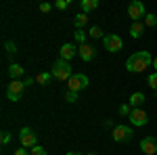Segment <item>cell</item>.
I'll list each match as a JSON object with an SVG mask.
<instances>
[{"label":"cell","mask_w":157,"mask_h":155,"mask_svg":"<svg viewBox=\"0 0 157 155\" xmlns=\"http://www.w3.org/2000/svg\"><path fill=\"white\" fill-rule=\"evenodd\" d=\"M149 65H153V57L149 55V50H138L126 61V69L130 73H143Z\"/></svg>","instance_id":"obj_1"},{"label":"cell","mask_w":157,"mask_h":155,"mask_svg":"<svg viewBox=\"0 0 157 155\" xmlns=\"http://www.w3.org/2000/svg\"><path fill=\"white\" fill-rule=\"evenodd\" d=\"M50 73H52V78H57L59 82H69V78H71V65H69V61H55V65H52V69H50Z\"/></svg>","instance_id":"obj_2"},{"label":"cell","mask_w":157,"mask_h":155,"mask_svg":"<svg viewBox=\"0 0 157 155\" xmlns=\"http://www.w3.org/2000/svg\"><path fill=\"white\" fill-rule=\"evenodd\" d=\"M23 88H25L23 80H13V82L6 86V99H9V101H13V103H17V101L21 99Z\"/></svg>","instance_id":"obj_3"},{"label":"cell","mask_w":157,"mask_h":155,"mask_svg":"<svg viewBox=\"0 0 157 155\" xmlns=\"http://www.w3.org/2000/svg\"><path fill=\"white\" fill-rule=\"evenodd\" d=\"M84 88H88V78H86L84 73H73L71 78H69V82H67V90L80 92Z\"/></svg>","instance_id":"obj_4"},{"label":"cell","mask_w":157,"mask_h":155,"mask_svg":"<svg viewBox=\"0 0 157 155\" xmlns=\"http://www.w3.org/2000/svg\"><path fill=\"white\" fill-rule=\"evenodd\" d=\"M19 141H21V147H25V149H34L38 145V138H36V134H34L32 128H21Z\"/></svg>","instance_id":"obj_5"},{"label":"cell","mask_w":157,"mask_h":155,"mask_svg":"<svg viewBox=\"0 0 157 155\" xmlns=\"http://www.w3.org/2000/svg\"><path fill=\"white\" fill-rule=\"evenodd\" d=\"M103 44H105V50H109V52H120L124 46V40L117 34H109L103 38Z\"/></svg>","instance_id":"obj_6"},{"label":"cell","mask_w":157,"mask_h":155,"mask_svg":"<svg viewBox=\"0 0 157 155\" xmlns=\"http://www.w3.org/2000/svg\"><path fill=\"white\" fill-rule=\"evenodd\" d=\"M132 134H134V132H132L130 126H115L113 132H111V136H113L115 143H126V141H130Z\"/></svg>","instance_id":"obj_7"},{"label":"cell","mask_w":157,"mask_h":155,"mask_svg":"<svg viewBox=\"0 0 157 155\" xmlns=\"http://www.w3.org/2000/svg\"><path fill=\"white\" fill-rule=\"evenodd\" d=\"M128 17H130L132 21H140L143 17H147L145 15V4L138 2V0L130 2V6H128Z\"/></svg>","instance_id":"obj_8"},{"label":"cell","mask_w":157,"mask_h":155,"mask_svg":"<svg viewBox=\"0 0 157 155\" xmlns=\"http://www.w3.org/2000/svg\"><path fill=\"white\" fill-rule=\"evenodd\" d=\"M140 149H143V153H147V155H155L157 153V138L145 136V138L140 141Z\"/></svg>","instance_id":"obj_9"},{"label":"cell","mask_w":157,"mask_h":155,"mask_svg":"<svg viewBox=\"0 0 157 155\" xmlns=\"http://www.w3.org/2000/svg\"><path fill=\"white\" fill-rule=\"evenodd\" d=\"M147 122H149L147 111H143V109H132V113H130V124H134V126H145Z\"/></svg>","instance_id":"obj_10"},{"label":"cell","mask_w":157,"mask_h":155,"mask_svg":"<svg viewBox=\"0 0 157 155\" xmlns=\"http://www.w3.org/2000/svg\"><path fill=\"white\" fill-rule=\"evenodd\" d=\"M78 55H80V59H82V61H92V59H94V55H97V50L90 46V44H80Z\"/></svg>","instance_id":"obj_11"},{"label":"cell","mask_w":157,"mask_h":155,"mask_svg":"<svg viewBox=\"0 0 157 155\" xmlns=\"http://www.w3.org/2000/svg\"><path fill=\"white\" fill-rule=\"evenodd\" d=\"M59 55H61V59L63 61H71L75 55H78V48L73 46V44H63L59 50Z\"/></svg>","instance_id":"obj_12"},{"label":"cell","mask_w":157,"mask_h":155,"mask_svg":"<svg viewBox=\"0 0 157 155\" xmlns=\"http://www.w3.org/2000/svg\"><path fill=\"white\" fill-rule=\"evenodd\" d=\"M147 25L143 23V21H132V25H130V36L132 38H140L143 36V32H145Z\"/></svg>","instance_id":"obj_13"},{"label":"cell","mask_w":157,"mask_h":155,"mask_svg":"<svg viewBox=\"0 0 157 155\" xmlns=\"http://www.w3.org/2000/svg\"><path fill=\"white\" fill-rule=\"evenodd\" d=\"M145 101H147V99H145V95H143V92H134V95L130 96V107H132V109H138L143 103H145Z\"/></svg>","instance_id":"obj_14"},{"label":"cell","mask_w":157,"mask_h":155,"mask_svg":"<svg viewBox=\"0 0 157 155\" xmlns=\"http://www.w3.org/2000/svg\"><path fill=\"white\" fill-rule=\"evenodd\" d=\"M80 6H82L84 13H90L98 6V0H80Z\"/></svg>","instance_id":"obj_15"},{"label":"cell","mask_w":157,"mask_h":155,"mask_svg":"<svg viewBox=\"0 0 157 155\" xmlns=\"http://www.w3.org/2000/svg\"><path fill=\"white\" fill-rule=\"evenodd\" d=\"M9 76H11L13 80H17V78H21V76H23V67H21L19 63H13L11 67H9Z\"/></svg>","instance_id":"obj_16"},{"label":"cell","mask_w":157,"mask_h":155,"mask_svg":"<svg viewBox=\"0 0 157 155\" xmlns=\"http://www.w3.org/2000/svg\"><path fill=\"white\" fill-rule=\"evenodd\" d=\"M73 23H75V29H82V27L88 23V15H86V13H78L75 19H73Z\"/></svg>","instance_id":"obj_17"},{"label":"cell","mask_w":157,"mask_h":155,"mask_svg":"<svg viewBox=\"0 0 157 155\" xmlns=\"http://www.w3.org/2000/svg\"><path fill=\"white\" fill-rule=\"evenodd\" d=\"M50 78H52V73L42 72V73H38V76H36V82H38V84H42V86H46V84L50 82Z\"/></svg>","instance_id":"obj_18"},{"label":"cell","mask_w":157,"mask_h":155,"mask_svg":"<svg viewBox=\"0 0 157 155\" xmlns=\"http://www.w3.org/2000/svg\"><path fill=\"white\" fill-rule=\"evenodd\" d=\"M78 95H80V92H73V90H65V92H63V99H65L67 103H75V101H78Z\"/></svg>","instance_id":"obj_19"},{"label":"cell","mask_w":157,"mask_h":155,"mask_svg":"<svg viewBox=\"0 0 157 155\" xmlns=\"http://www.w3.org/2000/svg\"><path fill=\"white\" fill-rule=\"evenodd\" d=\"M73 40H75V42H80V44H86V42H84V40H86V32H84V29H75Z\"/></svg>","instance_id":"obj_20"},{"label":"cell","mask_w":157,"mask_h":155,"mask_svg":"<svg viewBox=\"0 0 157 155\" xmlns=\"http://www.w3.org/2000/svg\"><path fill=\"white\" fill-rule=\"evenodd\" d=\"M88 36H90V38H103V29H101L98 25H92L90 32H88Z\"/></svg>","instance_id":"obj_21"},{"label":"cell","mask_w":157,"mask_h":155,"mask_svg":"<svg viewBox=\"0 0 157 155\" xmlns=\"http://www.w3.org/2000/svg\"><path fill=\"white\" fill-rule=\"evenodd\" d=\"M145 25H147V27H155V25H157V17L149 13V15L145 17Z\"/></svg>","instance_id":"obj_22"},{"label":"cell","mask_w":157,"mask_h":155,"mask_svg":"<svg viewBox=\"0 0 157 155\" xmlns=\"http://www.w3.org/2000/svg\"><path fill=\"white\" fill-rule=\"evenodd\" d=\"M29 155H46V149L40 147V145H36L34 149H29Z\"/></svg>","instance_id":"obj_23"},{"label":"cell","mask_w":157,"mask_h":155,"mask_svg":"<svg viewBox=\"0 0 157 155\" xmlns=\"http://www.w3.org/2000/svg\"><path fill=\"white\" fill-rule=\"evenodd\" d=\"M4 48H6V52H11V55L17 52V46H15V42H11V40H6V42H4Z\"/></svg>","instance_id":"obj_24"},{"label":"cell","mask_w":157,"mask_h":155,"mask_svg":"<svg viewBox=\"0 0 157 155\" xmlns=\"http://www.w3.org/2000/svg\"><path fill=\"white\" fill-rule=\"evenodd\" d=\"M59 11H65L67 6H69V0H57V4H55Z\"/></svg>","instance_id":"obj_25"},{"label":"cell","mask_w":157,"mask_h":155,"mask_svg":"<svg viewBox=\"0 0 157 155\" xmlns=\"http://www.w3.org/2000/svg\"><path fill=\"white\" fill-rule=\"evenodd\" d=\"M149 86H151V88H155V90H157V72L149 76Z\"/></svg>","instance_id":"obj_26"},{"label":"cell","mask_w":157,"mask_h":155,"mask_svg":"<svg viewBox=\"0 0 157 155\" xmlns=\"http://www.w3.org/2000/svg\"><path fill=\"white\" fill-rule=\"evenodd\" d=\"M128 113H132V107H130V105H121L120 107V115H128Z\"/></svg>","instance_id":"obj_27"},{"label":"cell","mask_w":157,"mask_h":155,"mask_svg":"<svg viewBox=\"0 0 157 155\" xmlns=\"http://www.w3.org/2000/svg\"><path fill=\"white\" fill-rule=\"evenodd\" d=\"M9 141H11V132H6V130H4V132H2V136H0V143H2V145H6Z\"/></svg>","instance_id":"obj_28"},{"label":"cell","mask_w":157,"mask_h":155,"mask_svg":"<svg viewBox=\"0 0 157 155\" xmlns=\"http://www.w3.org/2000/svg\"><path fill=\"white\" fill-rule=\"evenodd\" d=\"M13 155H29V151H27L25 147H21V149H15V151H13Z\"/></svg>","instance_id":"obj_29"},{"label":"cell","mask_w":157,"mask_h":155,"mask_svg":"<svg viewBox=\"0 0 157 155\" xmlns=\"http://www.w3.org/2000/svg\"><path fill=\"white\" fill-rule=\"evenodd\" d=\"M40 11H42V13H48L50 11V4H48V2H42V4H40Z\"/></svg>","instance_id":"obj_30"},{"label":"cell","mask_w":157,"mask_h":155,"mask_svg":"<svg viewBox=\"0 0 157 155\" xmlns=\"http://www.w3.org/2000/svg\"><path fill=\"white\" fill-rule=\"evenodd\" d=\"M34 82H36V78H25V80H23V84H25V86H32Z\"/></svg>","instance_id":"obj_31"},{"label":"cell","mask_w":157,"mask_h":155,"mask_svg":"<svg viewBox=\"0 0 157 155\" xmlns=\"http://www.w3.org/2000/svg\"><path fill=\"white\" fill-rule=\"evenodd\" d=\"M153 67H155V72H157V57H153Z\"/></svg>","instance_id":"obj_32"},{"label":"cell","mask_w":157,"mask_h":155,"mask_svg":"<svg viewBox=\"0 0 157 155\" xmlns=\"http://www.w3.org/2000/svg\"><path fill=\"white\" fill-rule=\"evenodd\" d=\"M67 155H82V153H73V151H69V153H67Z\"/></svg>","instance_id":"obj_33"},{"label":"cell","mask_w":157,"mask_h":155,"mask_svg":"<svg viewBox=\"0 0 157 155\" xmlns=\"http://www.w3.org/2000/svg\"><path fill=\"white\" fill-rule=\"evenodd\" d=\"M88 155H98V153H88Z\"/></svg>","instance_id":"obj_34"}]
</instances>
